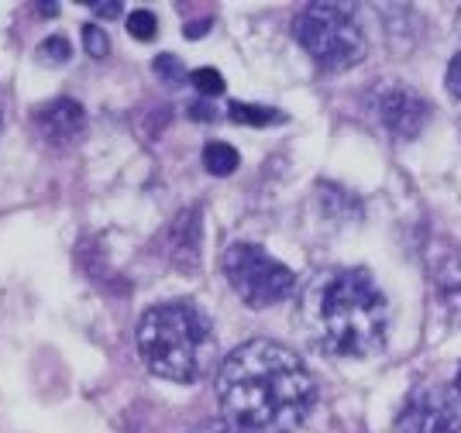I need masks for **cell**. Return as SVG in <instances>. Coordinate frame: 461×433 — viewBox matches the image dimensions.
I'll return each instance as SVG.
<instances>
[{"mask_svg": "<svg viewBox=\"0 0 461 433\" xmlns=\"http://www.w3.org/2000/svg\"><path fill=\"white\" fill-rule=\"evenodd\" d=\"M218 399L224 420L244 430L289 433L310 416L317 386L296 351L259 337L224 358L218 371Z\"/></svg>", "mask_w": 461, "mask_h": 433, "instance_id": "cell-1", "label": "cell"}, {"mask_svg": "<svg viewBox=\"0 0 461 433\" xmlns=\"http://www.w3.org/2000/svg\"><path fill=\"white\" fill-rule=\"evenodd\" d=\"M83 48H87V55H93V59H107L110 52L107 31L97 28V24H83Z\"/></svg>", "mask_w": 461, "mask_h": 433, "instance_id": "cell-14", "label": "cell"}, {"mask_svg": "<svg viewBox=\"0 0 461 433\" xmlns=\"http://www.w3.org/2000/svg\"><path fill=\"white\" fill-rule=\"evenodd\" d=\"M138 351L158 378L193 386L214 369L218 337L197 303H158L138 320Z\"/></svg>", "mask_w": 461, "mask_h": 433, "instance_id": "cell-3", "label": "cell"}, {"mask_svg": "<svg viewBox=\"0 0 461 433\" xmlns=\"http://www.w3.org/2000/svg\"><path fill=\"white\" fill-rule=\"evenodd\" d=\"M399 433H461V392L455 386L420 389L396 420Z\"/></svg>", "mask_w": 461, "mask_h": 433, "instance_id": "cell-6", "label": "cell"}, {"mask_svg": "<svg viewBox=\"0 0 461 433\" xmlns=\"http://www.w3.org/2000/svg\"><path fill=\"white\" fill-rule=\"evenodd\" d=\"M90 11H93V14H104V18H117V14H121V4H117V0H110V4L90 0Z\"/></svg>", "mask_w": 461, "mask_h": 433, "instance_id": "cell-19", "label": "cell"}, {"mask_svg": "<svg viewBox=\"0 0 461 433\" xmlns=\"http://www.w3.org/2000/svg\"><path fill=\"white\" fill-rule=\"evenodd\" d=\"M155 72H158V80L169 83V87H179V83L186 80V69H183V63H179L176 55H158V59H155Z\"/></svg>", "mask_w": 461, "mask_h": 433, "instance_id": "cell-16", "label": "cell"}, {"mask_svg": "<svg viewBox=\"0 0 461 433\" xmlns=\"http://www.w3.org/2000/svg\"><path fill=\"white\" fill-rule=\"evenodd\" d=\"M210 28V21H203V24H186V38H197V35H203Z\"/></svg>", "mask_w": 461, "mask_h": 433, "instance_id": "cell-20", "label": "cell"}, {"mask_svg": "<svg viewBox=\"0 0 461 433\" xmlns=\"http://www.w3.org/2000/svg\"><path fill=\"white\" fill-rule=\"evenodd\" d=\"M220 268H224V279L231 282V289L238 293V300L255 310L276 306L296 285V276L289 265L272 259L262 244H248V241L231 244L220 255Z\"/></svg>", "mask_w": 461, "mask_h": 433, "instance_id": "cell-5", "label": "cell"}, {"mask_svg": "<svg viewBox=\"0 0 461 433\" xmlns=\"http://www.w3.org/2000/svg\"><path fill=\"white\" fill-rule=\"evenodd\" d=\"M227 117L238 121V124H248V128H269L272 121H279V110H269V107H255V104H242L235 100L227 107Z\"/></svg>", "mask_w": 461, "mask_h": 433, "instance_id": "cell-11", "label": "cell"}, {"mask_svg": "<svg viewBox=\"0 0 461 433\" xmlns=\"http://www.w3.org/2000/svg\"><path fill=\"white\" fill-rule=\"evenodd\" d=\"M293 35L303 45V52L313 55V63L328 72L352 69L369 52L362 24L354 21L348 7H337V4H310L293 21Z\"/></svg>", "mask_w": 461, "mask_h": 433, "instance_id": "cell-4", "label": "cell"}, {"mask_svg": "<svg viewBox=\"0 0 461 433\" xmlns=\"http://www.w3.org/2000/svg\"><path fill=\"white\" fill-rule=\"evenodd\" d=\"M69 55H73V45H69L66 35H52V38H45L38 45V59L45 65H59V63H69Z\"/></svg>", "mask_w": 461, "mask_h": 433, "instance_id": "cell-12", "label": "cell"}, {"mask_svg": "<svg viewBox=\"0 0 461 433\" xmlns=\"http://www.w3.org/2000/svg\"><path fill=\"white\" fill-rule=\"evenodd\" d=\"M124 24H128V35L138 38V42H152L155 31H158L152 11H134V14H128V21Z\"/></svg>", "mask_w": 461, "mask_h": 433, "instance_id": "cell-13", "label": "cell"}, {"mask_svg": "<svg viewBox=\"0 0 461 433\" xmlns=\"http://www.w3.org/2000/svg\"><path fill=\"white\" fill-rule=\"evenodd\" d=\"M455 389L461 392V369H458V378H455Z\"/></svg>", "mask_w": 461, "mask_h": 433, "instance_id": "cell-23", "label": "cell"}, {"mask_svg": "<svg viewBox=\"0 0 461 433\" xmlns=\"http://www.w3.org/2000/svg\"><path fill=\"white\" fill-rule=\"evenodd\" d=\"M238 149L227 141H207L203 145V169L210 175H231L238 169Z\"/></svg>", "mask_w": 461, "mask_h": 433, "instance_id": "cell-10", "label": "cell"}, {"mask_svg": "<svg viewBox=\"0 0 461 433\" xmlns=\"http://www.w3.org/2000/svg\"><path fill=\"white\" fill-rule=\"evenodd\" d=\"M444 83H448V93L461 100V48L455 52V59L448 63V76H444Z\"/></svg>", "mask_w": 461, "mask_h": 433, "instance_id": "cell-17", "label": "cell"}, {"mask_svg": "<svg viewBox=\"0 0 461 433\" xmlns=\"http://www.w3.org/2000/svg\"><path fill=\"white\" fill-rule=\"evenodd\" d=\"M193 433H252L238 427V423H231V420H207V423H200Z\"/></svg>", "mask_w": 461, "mask_h": 433, "instance_id": "cell-18", "label": "cell"}, {"mask_svg": "<svg viewBox=\"0 0 461 433\" xmlns=\"http://www.w3.org/2000/svg\"><path fill=\"white\" fill-rule=\"evenodd\" d=\"M190 114H193V117H200V121H207V117H210V107H193Z\"/></svg>", "mask_w": 461, "mask_h": 433, "instance_id": "cell-22", "label": "cell"}, {"mask_svg": "<svg viewBox=\"0 0 461 433\" xmlns=\"http://www.w3.org/2000/svg\"><path fill=\"white\" fill-rule=\"evenodd\" d=\"M440 300L448 306H461V244H440V259L431 265Z\"/></svg>", "mask_w": 461, "mask_h": 433, "instance_id": "cell-9", "label": "cell"}, {"mask_svg": "<svg viewBox=\"0 0 461 433\" xmlns=\"http://www.w3.org/2000/svg\"><path fill=\"white\" fill-rule=\"evenodd\" d=\"M303 334L334 358H369L389 337V300L365 268H330L300 300Z\"/></svg>", "mask_w": 461, "mask_h": 433, "instance_id": "cell-2", "label": "cell"}, {"mask_svg": "<svg viewBox=\"0 0 461 433\" xmlns=\"http://www.w3.org/2000/svg\"><path fill=\"white\" fill-rule=\"evenodd\" d=\"M375 117L386 134H393L399 141H410L431 124V100L406 83H389L375 97Z\"/></svg>", "mask_w": 461, "mask_h": 433, "instance_id": "cell-7", "label": "cell"}, {"mask_svg": "<svg viewBox=\"0 0 461 433\" xmlns=\"http://www.w3.org/2000/svg\"><path fill=\"white\" fill-rule=\"evenodd\" d=\"M35 124L48 145H69L87 128V110L69 97H59V100H48L45 107L35 110Z\"/></svg>", "mask_w": 461, "mask_h": 433, "instance_id": "cell-8", "label": "cell"}, {"mask_svg": "<svg viewBox=\"0 0 461 433\" xmlns=\"http://www.w3.org/2000/svg\"><path fill=\"white\" fill-rule=\"evenodd\" d=\"M35 11H38V14H59V4H38Z\"/></svg>", "mask_w": 461, "mask_h": 433, "instance_id": "cell-21", "label": "cell"}, {"mask_svg": "<svg viewBox=\"0 0 461 433\" xmlns=\"http://www.w3.org/2000/svg\"><path fill=\"white\" fill-rule=\"evenodd\" d=\"M190 83H193L203 97H220V93H224V76H220L218 69H210V65L197 69V72L190 76Z\"/></svg>", "mask_w": 461, "mask_h": 433, "instance_id": "cell-15", "label": "cell"}]
</instances>
